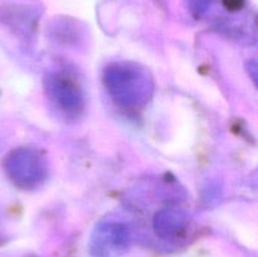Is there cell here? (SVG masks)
Listing matches in <instances>:
<instances>
[{
    "label": "cell",
    "instance_id": "obj_7",
    "mask_svg": "<svg viewBox=\"0 0 258 257\" xmlns=\"http://www.w3.org/2000/svg\"><path fill=\"white\" fill-rule=\"evenodd\" d=\"M248 71H251V76L252 80L256 82L257 81V73H256V60H252L251 63L248 65Z\"/></svg>",
    "mask_w": 258,
    "mask_h": 257
},
{
    "label": "cell",
    "instance_id": "obj_3",
    "mask_svg": "<svg viewBox=\"0 0 258 257\" xmlns=\"http://www.w3.org/2000/svg\"><path fill=\"white\" fill-rule=\"evenodd\" d=\"M131 242L133 233L125 222L105 219L93 228L88 249L92 257H121L128 251Z\"/></svg>",
    "mask_w": 258,
    "mask_h": 257
},
{
    "label": "cell",
    "instance_id": "obj_6",
    "mask_svg": "<svg viewBox=\"0 0 258 257\" xmlns=\"http://www.w3.org/2000/svg\"><path fill=\"white\" fill-rule=\"evenodd\" d=\"M224 5L229 10H237L243 5L244 0H223Z\"/></svg>",
    "mask_w": 258,
    "mask_h": 257
},
{
    "label": "cell",
    "instance_id": "obj_1",
    "mask_svg": "<svg viewBox=\"0 0 258 257\" xmlns=\"http://www.w3.org/2000/svg\"><path fill=\"white\" fill-rule=\"evenodd\" d=\"M103 83L117 105L141 108L151 100L155 82L150 71L136 62H113L103 71Z\"/></svg>",
    "mask_w": 258,
    "mask_h": 257
},
{
    "label": "cell",
    "instance_id": "obj_5",
    "mask_svg": "<svg viewBox=\"0 0 258 257\" xmlns=\"http://www.w3.org/2000/svg\"><path fill=\"white\" fill-rule=\"evenodd\" d=\"M154 231L163 239H176L183 236L189 226L185 212L176 208L160 209L154 217Z\"/></svg>",
    "mask_w": 258,
    "mask_h": 257
},
{
    "label": "cell",
    "instance_id": "obj_2",
    "mask_svg": "<svg viewBox=\"0 0 258 257\" xmlns=\"http://www.w3.org/2000/svg\"><path fill=\"white\" fill-rule=\"evenodd\" d=\"M4 169L12 183L24 190L39 188L48 175L47 160L40 151L32 148L10 151L5 156Z\"/></svg>",
    "mask_w": 258,
    "mask_h": 257
},
{
    "label": "cell",
    "instance_id": "obj_4",
    "mask_svg": "<svg viewBox=\"0 0 258 257\" xmlns=\"http://www.w3.org/2000/svg\"><path fill=\"white\" fill-rule=\"evenodd\" d=\"M47 96L53 105L68 116H78L85 110V93L77 81L64 71H53L44 78Z\"/></svg>",
    "mask_w": 258,
    "mask_h": 257
}]
</instances>
